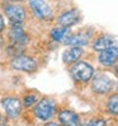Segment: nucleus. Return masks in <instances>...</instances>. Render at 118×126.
I'll return each mask as SVG.
<instances>
[{"mask_svg":"<svg viewBox=\"0 0 118 126\" xmlns=\"http://www.w3.org/2000/svg\"><path fill=\"white\" fill-rule=\"evenodd\" d=\"M56 103L51 98H42L38 103L36 105L33 112L34 116L38 118L39 121H50L56 113Z\"/></svg>","mask_w":118,"mask_h":126,"instance_id":"nucleus-1","label":"nucleus"},{"mask_svg":"<svg viewBox=\"0 0 118 126\" xmlns=\"http://www.w3.org/2000/svg\"><path fill=\"white\" fill-rule=\"evenodd\" d=\"M71 77L80 83H86L94 77V68L86 61H76L71 66Z\"/></svg>","mask_w":118,"mask_h":126,"instance_id":"nucleus-2","label":"nucleus"},{"mask_svg":"<svg viewBox=\"0 0 118 126\" xmlns=\"http://www.w3.org/2000/svg\"><path fill=\"white\" fill-rule=\"evenodd\" d=\"M29 6L34 16L41 20H51L53 18V10L46 0H28Z\"/></svg>","mask_w":118,"mask_h":126,"instance_id":"nucleus-3","label":"nucleus"},{"mask_svg":"<svg viewBox=\"0 0 118 126\" xmlns=\"http://www.w3.org/2000/svg\"><path fill=\"white\" fill-rule=\"evenodd\" d=\"M1 107L6 117L12 118V120L18 118L22 113V110H23L22 101L17 97H4L1 99Z\"/></svg>","mask_w":118,"mask_h":126,"instance_id":"nucleus-4","label":"nucleus"},{"mask_svg":"<svg viewBox=\"0 0 118 126\" xmlns=\"http://www.w3.org/2000/svg\"><path fill=\"white\" fill-rule=\"evenodd\" d=\"M92 89L97 94H107L114 88V81L107 74H99L92 78Z\"/></svg>","mask_w":118,"mask_h":126,"instance_id":"nucleus-5","label":"nucleus"},{"mask_svg":"<svg viewBox=\"0 0 118 126\" xmlns=\"http://www.w3.org/2000/svg\"><path fill=\"white\" fill-rule=\"evenodd\" d=\"M4 14L12 23H23V20L27 18V10L20 4H5Z\"/></svg>","mask_w":118,"mask_h":126,"instance_id":"nucleus-6","label":"nucleus"},{"mask_svg":"<svg viewBox=\"0 0 118 126\" xmlns=\"http://www.w3.org/2000/svg\"><path fill=\"white\" fill-rule=\"evenodd\" d=\"M10 65H12L13 69L22 70V71H26V73H34L38 69V65H37V63L32 57H29L27 55H20V54L17 55L10 61Z\"/></svg>","mask_w":118,"mask_h":126,"instance_id":"nucleus-7","label":"nucleus"},{"mask_svg":"<svg viewBox=\"0 0 118 126\" xmlns=\"http://www.w3.org/2000/svg\"><path fill=\"white\" fill-rule=\"evenodd\" d=\"M9 36H10L13 43H17V45H20V46H26L29 42L28 34L26 33L22 23H12Z\"/></svg>","mask_w":118,"mask_h":126,"instance_id":"nucleus-8","label":"nucleus"},{"mask_svg":"<svg viewBox=\"0 0 118 126\" xmlns=\"http://www.w3.org/2000/svg\"><path fill=\"white\" fill-rule=\"evenodd\" d=\"M99 57L98 60L103 66H113L117 63V57H118V47L117 46H112L109 48H105L103 51H99Z\"/></svg>","mask_w":118,"mask_h":126,"instance_id":"nucleus-9","label":"nucleus"},{"mask_svg":"<svg viewBox=\"0 0 118 126\" xmlns=\"http://www.w3.org/2000/svg\"><path fill=\"white\" fill-rule=\"evenodd\" d=\"M80 12L78 9H70V10H66L64 12L60 17L57 18V22L60 23V26H64V27H72L75 26L76 23L80 22Z\"/></svg>","mask_w":118,"mask_h":126,"instance_id":"nucleus-10","label":"nucleus"},{"mask_svg":"<svg viewBox=\"0 0 118 126\" xmlns=\"http://www.w3.org/2000/svg\"><path fill=\"white\" fill-rule=\"evenodd\" d=\"M92 34L89 32H81L76 34H69L66 38L62 41L64 45L66 46H86L90 41Z\"/></svg>","mask_w":118,"mask_h":126,"instance_id":"nucleus-11","label":"nucleus"},{"mask_svg":"<svg viewBox=\"0 0 118 126\" xmlns=\"http://www.w3.org/2000/svg\"><path fill=\"white\" fill-rule=\"evenodd\" d=\"M58 124L75 126L80 124V117L76 112H74L71 110H62L58 112Z\"/></svg>","mask_w":118,"mask_h":126,"instance_id":"nucleus-12","label":"nucleus"},{"mask_svg":"<svg viewBox=\"0 0 118 126\" xmlns=\"http://www.w3.org/2000/svg\"><path fill=\"white\" fill-rule=\"evenodd\" d=\"M84 55V50L81 46H72L70 48H67L64 52V56H62V60L65 64L67 65H71L74 63L79 61L80 59H81V56Z\"/></svg>","mask_w":118,"mask_h":126,"instance_id":"nucleus-13","label":"nucleus"},{"mask_svg":"<svg viewBox=\"0 0 118 126\" xmlns=\"http://www.w3.org/2000/svg\"><path fill=\"white\" fill-rule=\"evenodd\" d=\"M92 46H93V50L95 51H103L112 46H117V38L114 36H109V34L100 36L93 42Z\"/></svg>","mask_w":118,"mask_h":126,"instance_id":"nucleus-14","label":"nucleus"},{"mask_svg":"<svg viewBox=\"0 0 118 126\" xmlns=\"http://www.w3.org/2000/svg\"><path fill=\"white\" fill-rule=\"evenodd\" d=\"M70 33H71V28L70 27L57 26V27L51 29V37H52V40H55L57 42H62Z\"/></svg>","mask_w":118,"mask_h":126,"instance_id":"nucleus-15","label":"nucleus"},{"mask_svg":"<svg viewBox=\"0 0 118 126\" xmlns=\"http://www.w3.org/2000/svg\"><path fill=\"white\" fill-rule=\"evenodd\" d=\"M107 108H108L109 113H112L113 116H117V113H118V97L116 94L112 98H109V101L107 103Z\"/></svg>","mask_w":118,"mask_h":126,"instance_id":"nucleus-16","label":"nucleus"},{"mask_svg":"<svg viewBox=\"0 0 118 126\" xmlns=\"http://www.w3.org/2000/svg\"><path fill=\"white\" fill-rule=\"evenodd\" d=\"M37 98H38V95L37 94H28V95H26L24 97V99H23V102H22V105H23V107H32L34 103H36V101H37Z\"/></svg>","mask_w":118,"mask_h":126,"instance_id":"nucleus-17","label":"nucleus"},{"mask_svg":"<svg viewBox=\"0 0 118 126\" xmlns=\"http://www.w3.org/2000/svg\"><path fill=\"white\" fill-rule=\"evenodd\" d=\"M88 125H107V122H105L104 120H93V121H90Z\"/></svg>","mask_w":118,"mask_h":126,"instance_id":"nucleus-18","label":"nucleus"},{"mask_svg":"<svg viewBox=\"0 0 118 126\" xmlns=\"http://www.w3.org/2000/svg\"><path fill=\"white\" fill-rule=\"evenodd\" d=\"M4 27H5V23H4V19H3V16L0 14V32L4 29Z\"/></svg>","mask_w":118,"mask_h":126,"instance_id":"nucleus-19","label":"nucleus"},{"mask_svg":"<svg viewBox=\"0 0 118 126\" xmlns=\"http://www.w3.org/2000/svg\"><path fill=\"white\" fill-rule=\"evenodd\" d=\"M47 122V121H46ZM47 125H58V122H47Z\"/></svg>","mask_w":118,"mask_h":126,"instance_id":"nucleus-20","label":"nucleus"},{"mask_svg":"<svg viewBox=\"0 0 118 126\" xmlns=\"http://www.w3.org/2000/svg\"><path fill=\"white\" fill-rule=\"evenodd\" d=\"M8 1H23V0H8Z\"/></svg>","mask_w":118,"mask_h":126,"instance_id":"nucleus-21","label":"nucleus"},{"mask_svg":"<svg viewBox=\"0 0 118 126\" xmlns=\"http://www.w3.org/2000/svg\"><path fill=\"white\" fill-rule=\"evenodd\" d=\"M0 118H1V115H0Z\"/></svg>","mask_w":118,"mask_h":126,"instance_id":"nucleus-22","label":"nucleus"}]
</instances>
